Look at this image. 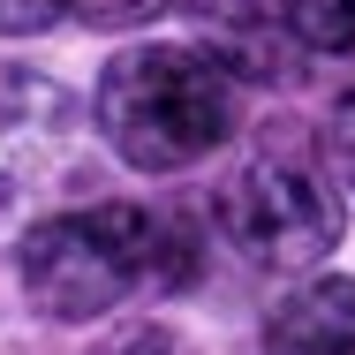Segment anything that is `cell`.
<instances>
[{
	"instance_id": "8",
	"label": "cell",
	"mask_w": 355,
	"mask_h": 355,
	"mask_svg": "<svg viewBox=\"0 0 355 355\" xmlns=\"http://www.w3.org/2000/svg\"><path fill=\"white\" fill-rule=\"evenodd\" d=\"M174 0H69L76 23H91V31H137V23H159Z\"/></svg>"
},
{
	"instance_id": "4",
	"label": "cell",
	"mask_w": 355,
	"mask_h": 355,
	"mask_svg": "<svg viewBox=\"0 0 355 355\" xmlns=\"http://www.w3.org/2000/svg\"><path fill=\"white\" fill-rule=\"evenodd\" d=\"M83 144V106L38 69H0V234L31 212Z\"/></svg>"
},
{
	"instance_id": "2",
	"label": "cell",
	"mask_w": 355,
	"mask_h": 355,
	"mask_svg": "<svg viewBox=\"0 0 355 355\" xmlns=\"http://www.w3.org/2000/svg\"><path fill=\"white\" fill-rule=\"evenodd\" d=\"M98 137L137 174H182L212 159L242 121V83L212 46H129L114 53L91 98Z\"/></svg>"
},
{
	"instance_id": "7",
	"label": "cell",
	"mask_w": 355,
	"mask_h": 355,
	"mask_svg": "<svg viewBox=\"0 0 355 355\" xmlns=\"http://www.w3.org/2000/svg\"><path fill=\"white\" fill-rule=\"evenodd\" d=\"M91 355H205L182 325H159V318H129V325H114L106 340Z\"/></svg>"
},
{
	"instance_id": "1",
	"label": "cell",
	"mask_w": 355,
	"mask_h": 355,
	"mask_svg": "<svg viewBox=\"0 0 355 355\" xmlns=\"http://www.w3.org/2000/svg\"><path fill=\"white\" fill-rule=\"evenodd\" d=\"M205 265V242L174 212L151 205H76L15 242V280L38 318L53 325H91L137 295H182Z\"/></svg>"
},
{
	"instance_id": "6",
	"label": "cell",
	"mask_w": 355,
	"mask_h": 355,
	"mask_svg": "<svg viewBox=\"0 0 355 355\" xmlns=\"http://www.w3.org/2000/svg\"><path fill=\"white\" fill-rule=\"evenodd\" d=\"M272 23L302 53H348L355 46V0H272Z\"/></svg>"
},
{
	"instance_id": "3",
	"label": "cell",
	"mask_w": 355,
	"mask_h": 355,
	"mask_svg": "<svg viewBox=\"0 0 355 355\" xmlns=\"http://www.w3.org/2000/svg\"><path fill=\"white\" fill-rule=\"evenodd\" d=\"M212 227L257 272H310V265H325L340 250L348 197L302 151H250L212 189Z\"/></svg>"
},
{
	"instance_id": "9",
	"label": "cell",
	"mask_w": 355,
	"mask_h": 355,
	"mask_svg": "<svg viewBox=\"0 0 355 355\" xmlns=\"http://www.w3.org/2000/svg\"><path fill=\"white\" fill-rule=\"evenodd\" d=\"M325 159H333V182L355 197V91H340L325 114Z\"/></svg>"
},
{
	"instance_id": "10",
	"label": "cell",
	"mask_w": 355,
	"mask_h": 355,
	"mask_svg": "<svg viewBox=\"0 0 355 355\" xmlns=\"http://www.w3.org/2000/svg\"><path fill=\"white\" fill-rule=\"evenodd\" d=\"M69 23V0H0V38H38Z\"/></svg>"
},
{
	"instance_id": "5",
	"label": "cell",
	"mask_w": 355,
	"mask_h": 355,
	"mask_svg": "<svg viewBox=\"0 0 355 355\" xmlns=\"http://www.w3.org/2000/svg\"><path fill=\"white\" fill-rule=\"evenodd\" d=\"M265 355H355V280L310 272L265 310Z\"/></svg>"
}]
</instances>
